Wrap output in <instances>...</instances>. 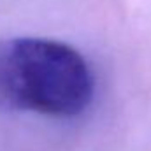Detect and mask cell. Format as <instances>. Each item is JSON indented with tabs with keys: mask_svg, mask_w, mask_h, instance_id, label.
Here are the masks:
<instances>
[{
	"mask_svg": "<svg viewBox=\"0 0 151 151\" xmlns=\"http://www.w3.org/2000/svg\"><path fill=\"white\" fill-rule=\"evenodd\" d=\"M95 77L72 46L40 37L0 42V102L46 116L81 114L91 102Z\"/></svg>",
	"mask_w": 151,
	"mask_h": 151,
	"instance_id": "6da1fadb",
	"label": "cell"
}]
</instances>
